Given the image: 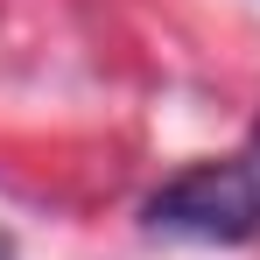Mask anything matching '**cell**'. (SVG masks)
Returning a JSON list of instances; mask_svg holds the SVG:
<instances>
[{"instance_id":"3","label":"cell","mask_w":260,"mask_h":260,"mask_svg":"<svg viewBox=\"0 0 260 260\" xmlns=\"http://www.w3.org/2000/svg\"><path fill=\"white\" fill-rule=\"evenodd\" d=\"M253 155H260V127H253Z\"/></svg>"},{"instance_id":"2","label":"cell","mask_w":260,"mask_h":260,"mask_svg":"<svg viewBox=\"0 0 260 260\" xmlns=\"http://www.w3.org/2000/svg\"><path fill=\"white\" fill-rule=\"evenodd\" d=\"M0 260H14V239H7V232H0Z\"/></svg>"},{"instance_id":"1","label":"cell","mask_w":260,"mask_h":260,"mask_svg":"<svg viewBox=\"0 0 260 260\" xmlns=\"http://www.w3.org/2000/svg\"><path fill=\"white\" fill-rule=\"evenodd\" d=\"M148 225L197 246H246L260 239V183L239 162H197L148 197Z\"/></svg>"}]
</instances>
